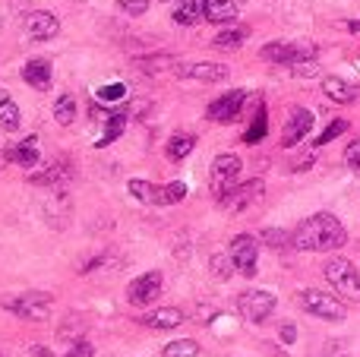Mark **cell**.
I'll list each match as a JSON object with an SVG mask.
<instances>
[{"label":"cell","mask_w":360,"mask_h":357,"mask_svg":"<svg viewBox=\"0 0 360 357\" xmlns=\"http://www.w3.org/2000/svg\"><path fill=\"white\" fill-rule=\"evenodd\" d=\"M237 177H240V158L237 155H218L212 162V171H209V183H212V193L218 196V202L234 190Z\"/></svg>","instance_id":"277c9868"},{"label":"cell","mask_w":360,"mask_h":357,"mask_svg":"<svg viewBox=\"0 0 360 357\" xmlns=\"http://www.w3.org/2000/svg\"><path fill=\"white\" fill-rule=\"evenodd\" d=\"M54 120L60 126H70L76 120V98L73 95H60V98L54 101Z\"/></svg>","instance_id":"484cf974"},{"label":"cell","mask_w":360,"mask_h":357,"mask_svg":"<svg viewBox=\"0 0 360 357\" xmlns=\"http://www.w3.org/2000/svg\"><path fill=\"white\" fill-rule=\"evenodd\" d=\"M323 92L329 95L332 101H338V105H351V101L360 98V89L348 86V82L338 79V76H326V79H323Z\"/></svg>","instance_id":"2e32d148"},{"label":"cell","mask_w":360,"mask_h":357,"mask_svg":"<svg viewBox=\"0 0 360 357\" xmlns=\"http://www.w3.org/2000/svg\"><path fill=\"white\" fill-rule=\"evenodd\" d=\"M291 70H294V76H316V60H300Z\"/></svg>","instance_id":"f35d334b"},{"label":"cell","mask_w":360,"mask_h":357,"mask_svg":"<svg viewBox=\"0 0 360 357\" xmlns=\"http://www.w3.org/2000/svg\"><path fill=\"white\" fill-rule=\"evenodd\" d=\"M120 10L130 13V16H143L149 10V0H120Z\"/></svg>","instance_id":"d590c367"},{"label":"cell","mask_w":360,"mask_h":357,"mask_svg":"<svg viewBox=\"0 0 360 357\" xmlns=\"http://www.w3.org/2000/svg\"><path fill=\"white\" fill-rule=\"evenodd\" d=\"M348 32H354V35H360V19H351V22H348Z\"/></svg>","instance_id":"60d3db41"},{"label":"cell","mask_w":360,"mask_h":357,"mask_svg":"<svg viewBox=\"0 0 360 357\" xmlns=\"http://www.w3.org/2000/svg\"><path fill=\"white\" fill-rule=\"evenodd\" d=\"M247 38H250V29H243V25H234V29H221V32L215 35V48L234 51V48H240Z\"/></svg>","instance_id":"d4e9b609"},{"label":"cell","mask_w":360,"mask_h":357,"mask_svg":"<svg viewBox=\"0 0 360 357\" xmlns=\"http://www.w3.org/2000/svg\"><path fill=\"white\" fill-rule=\"evenodd\" d=\"M162 272H146V275L133 278L130 288H127V301L136 304V307H146V304H152L158 294H162Z\"/></svg>","instance_id":"9c48e42d"},{"label":"cell","mask_w":360,"mask_h":357,"mask_svg":"<svg viewBox=\"0 0 360 357\" xmlns=\"http://www.w3.org/2000/svg\"><path fill=\"white\" fill-rule=\"evenodd\" d=\"M243 101H247V92H240V89H234V92H224L221 98H215L209 105V120H215V124H231V120L240 114Z\"/></svg>","instance_id":"8fae6325"},{"label":"cell","mask_w":360,"mask_h":357,"mask_svg":"<svg viewBox=\"0 0 360 357\" xmlns=\"http://www.w3.org/2000/svg\"><path fill=\"white\" fill-rule=\"evenodd\" d=\"M130 193L136 196L139 202H149V206H165V187H155L149 181H130L127 183Z\"/></svg>","instance_id":"44dd1931"},{"label":"cell","mask_w":360,"mask_h":357,"mask_svg":"<svg viewBox=\"0 0 360 357\" xmlns=\"http://www.w3.org/2000/svg\"><path fill=\"white\" fill-rule=\"evenodd\" d=\"M4 162H6V155H0V168H4Z\"/></svg>","instance_id":"b9f144b4"},{"label":"cell","mask_w":360,"mask_h":357,"mask_svg":"<svg viewBox=\"0 0 360 357\" xmlns=\"http://www.w3.org/2000/svg\"><path fill=\"white\" fill-rule=\"evenodd\" d=\"M266 133H269L266 108H262V105H259V111H256V117H253V124H250V130H247V133H243V143H250V145H253V143H259V139H262V136H266Z\"/></svg>","instance_id":"f546056e"},{"label":"cell","mask_w":360,"mask_h":357,"mask_svg":"<svg viewBox=\"0 0 360 357\" xmlns=\"http://www.w3.org/2000/svg\"><path fill=\"white\" fill-rule=\"evenodd\" d=\"M345 162H348L351 168L360 174V139H354V143L348 145V152H345Z\"/></svg>","instance_id":"8d00e7d4"},{"label":"cell","mask_w":360,"mask_h":357,"mask_svg":"<svg viewBox=\"0 0 360 357\" xmlns=\"http://www.w3.org/2000/svg\"><path fill=\"white\" fill-rule=\"evenodd\" d=\"M199 354V345L190 339H180V342H171L168 348H165V357H196Z\"/></svg>","instance_id":"4dcf8cb0"},{"label":"cell","mask_w":360,"mask_h":357,"mask_svg":"<svg viewBox=\"0 0 360 357\" xmlns=\"http://www.w3.org/2000/svg\"><path fill=\"white\" fill-rule=\"evenodd\" d=\"M262 240H266L269 247H288L291 244V234L278 231V228H266V231H262Z\"/></svg>","instance_id":"836d02e7"},{"label":"cell","mask_w":360,"mask_h":357,"mask_svg":"<svg viewBox=\"0 0 360 357\" xmlns=\"http://www.w3.org/2000/svg\"><path fill=\"white\" fill-rule=\"evenodd\" d=\"M205 19L215 25H228L237 19V4L234 0H205Z\"/></svg>","instance_id":"ac0fdd59"},{"label":"cell","mask_w":360,"mask_h":357,"mask_svg":"<svg viewBox=\"0 0 360 357\" xmlns=\"http://www.w3.org/2000/svg\"><path fill=\"white\" fill-rule=\"evenodd\" d=\"M294 339H297V329H294V326H281V342H288V345H291Z\"/></svg>","instance_id":"ab89813d"},{"label":"cell","mask_w":360,"mask_h":357,"mask_svg":"<svg viewBox=\"0 0 360 357\" xmlns=\"http://www.w3.org/2000/svg\"><path fill=\"white\" fill-rule=\"evenodd\" d=\"M326 282L335 288L338 297H348V301L360 304V272L354 269V263L335 257L326 263Z\"/></svg>","instance_id":"7a4b0ae2"},{"label":"cell","mask_w":360,"mask_h":357,"mask_svg":"<svg viewBox=\"0 0 360 357\" xmlns=\"http://www.w3.org/2000/svg\"><path fill=\"white\" fill-rule=\"evenodd\" d=\"M25 32H29L32 41H51V38H57V32H60V19L48 10H32L29 16H25Z\"/></svg>","instance_id":"30bf717a"},{"label":"cell","mask_w":360,"mask_h":357,"mask_svg":"<svg viewBox=\"0 0 360 357\" xmlns=\"http://www.w3.org/2000/svg\"><path fill=\"white\" fill-rule=\"evenodd\" d=\"M10 313H16L19 320H29V323H41L51 316V297L48 294H22V297H13L6 304Z\"/></svg>","instance_id":"ba28073f"},{"label":"cell","mask_w":360,"mask_h":357,"mask_svg":"<svg viewBox=\"0 0 360 357\" xmlns=\"http://www.w3.org/2000/svg\"><path fill=\"white\" fill-rule=\"evenodd\" d=\"M348 240V231L345 225L329 212H316L310 215L307 221H300L297 231L291 234V247L297 250H307V253H329V250H338L345 247Z\"/></svg>","instance_id":"6da1fadb"},{"label":"cell","mask_w":360,"mask_h":357,"mask_svg":"<svg viewBox=\"0 0 360 357\" xmlns=\"http://www.w3.org/2000/svg\"><path fill=\"white\" fill-rule=\"evenodd\" d=\"M297 304L307 310V313L319 316V320H329V323H342L345 316H348L345 304L338 301V297L326 294V291H313V288L300 291V294H297Z\"/></svg>","instance_id":"3957f363"},{"label":"cell","mask_w":360,"mask_h":357,"mask_svg":"<svg viewBox=\"0 0 360 357\" xmlns=\"http://www.w3.org/2000/svg\"><path fill=\"white\" fill-rule=\"evenodd\" d=\"M310 130H313V114L307 111V108H294L288 124H285V133H281V145H285V149H294Z\"/></svg>","instance_id":"4fadbf2b"},{"label":"cell","mask_w":360,"mask_h":357,"mask_svg":"<svg viewBox=\"0 0 360 357\" xmlns=\"http://www.w3.org/2000/svg\"><path fill=\"white\" fill-rule=\"evenodd\" d=\"M180 79H199V82H224L231 76V70L224 63H209V60H199V63H184L177 67Z\"/></svg>","instance_id":"7c38bea8"},{"label":"cell","mask_w":360,"mask_h":357,"mask_svg":"<svg viewBox=\"0 0 360 357\" xmlns=\"http://www.w3.org/2000/svg\"><path fill=\"white\" fill-rule=\"evenodd\" d=\"M95 98H98L101 105H120V101H127V86L124 82H108V86H101L98 92H95Z\"/></svg>","instance_id":"f1b7e54d"},{"label":"cell","mask_w":360,"mask_h":357,"mask_svg":"<svg viewBox=\"0 0 360 357\" xmlns=\"http://www.w3.org/2000/svg\"><path fill=\"white\" fill-rule=\"evenodd\" d=\"M70 174H73V168H70L67 162H54L51 168H44V174H35V177H32V183H44V187H54V183L70 181Z\"/></svg>","instance_id":"7402d4cb"},{"label":"cell","mask_w":360,"mask_h":357,"mask_svg":"<svg viewBox=\"0 0 360 357\" xmlns=\"http://www.w3.org/2000/svg\"><path fill=\"white\" fill-rule=\"evenodd\" d=\"M136 67H143L149 76H155V73H162V70H174L177 60H174V57H168V54H152V57L136 60Z\"/></svg>","instance_id":"83f0119b"},{"label":"cell","mask_w":360,"mask_h":357,"mask_svg":"<svg viewBox=\"0 0 360 357\" xmlns=\"http://www.w3.org/2000/svg\"><path fill=\"white\" fill-rule=\"evenodd\" d=\"M262 60H272V63H288V67H294V63L300 60H313L316 57V48L313 44H291V41H269L266 48L259 51Z\"/></svg>","instance_id":"5b68a950"},{"label":"cell","mask_w":360,"mask_h":357,"mask_svg":"<svg viewBox=\"0 0 360 357\" xmlns=\"http://www.w3.org/2000/svg\"><path fill=\"white\" fill-rule=\"evenodd\" d=\"M231 259H234V269L240 275L253 278L256 275V263H259V247H256V238L250 234H237L231 240Z\"/></svg>","instance_id":"52a82bcc"},{"label":"cell","mask_w":360,"mask_h":357,"mask_svg":"<svg viewBox=\"0 0 360 357\" xmlns=\"http://www.w3.org/2000/svg\"><path fill=\"white\" fill-rule=\"evenodd\" d=\"M199 19H205V0H177L174 4L177 25H196Z\"/></svg>","instance_id":"e0dca14e"},{"label":"cell","mask_w":360,"mask_h":357,"mask_svg":"<svg viewBox=\"0 0 360 357\" xmlns=\"http://www.w3.org/2000/svg\"><path fill=\"white\" fill-rule=\"evenodd\" d=\"M22 79L29 82L32 89H38V92H48L51 89V60H44V57L29 60L22 67Z\"/></svg>","instance_id":"5bb4252c"},{"label":"cell","mask_w":360,"mask_h":357,"mask_svg":"<svg viewBox=\"0 0 360 357\" xmlns=\"http://www.w3.org/2000/svg\"><path fill=\"white\" fill-rule=\"evenodd\" d=\"M0 126L4 130H19V105L4 89H0Z\"/></svg>","instance_id":"cb8c5ba5"},{"label":"cell","mask_w":360,"mask_h":357,"mask_svg":"<svg viewBox=\"0 0 360 357\" xmlns=\"http://www.w3.org/2000/svg\"><path fill=\"white\" fill-rule=\"evenodd\" d=\"M231 266H234L231 257H212V275L224 282V278H231Z\"/></svg>","instance_id":"d6a6232c"},{"label":"cell","mask_w":360,"mask_h":357,"mask_svg":"<svg viewBox=\"0 0 360 357\" xmlns=\"http://www.w3.org/2000/svg\"><path fill=\"white\" fill-rule=\"evenodd\" d=\"M143 323L149 329H174L184 323V310L177 307H162V310H152V313L143 316Z\"/></svg>","instance_id":"d6986e66"},{"label":"cell","mask_w":360,"mask_h":357,"mask_svg":"<svg viewBox=\"0 0 360 357\" xmlns=\"http://www.w3.org/2000/svg\"><path fill=\"white\" fill-rule=\"evenodd\" d=\"M95 348L89 345V342H76V345H70V351L63 354V357H92Z\"/></svg>","instance_id":"74e56055"},{"label":"cell","mask_w":360,"mask_h":357,"mask_svg":"<svg viewBox=\"0 0 360 357\" xmlns=\"http://www.w3.org/2000/svg\"><path fill=\"white\" fill-rule=\"evenodd\" d=\"M345 130H348V120H332V124L326 126L323 133H319V139H316V149H319V145H329L332 139H338Z\"/></svg>","instance_id":"1f68e13d"},{"label":"cell","mask_w":360,"mask_h":357,"mask_svg":"<svg viewBox=\"0 0 360 357\" xmlns=\"http://www.w3.org/2000/svg\"><path fill=\"white\" fill-rule=\"evenodd\" d=\"M184 196H186V183H180V181L168 183V187H165V206H174V202H180Z\"/></svg>","instance_id":"e575fe53"},{"label":"cell","mask_w":360,"mask_h":357,"mask_svg":"<svg viewBox=\"0 0 360 357\" xmlns=\"http://www.w3.org/2000/svg\"><path fill=\"white\" fill-rule=\"evenodd\" d=\"M101 124H105V133H101V139L95 145H111L114 139L120 136V133H124V126H127V114L124 111H114V114H108L105 120H101Z\"/></svg>","instance_id":"603a6c76"},{"label":"cell","mask_w":360,"mask_h":357,"mask_svg":"<svg viewBox=\"0 0 360 357\" xmlns=\"http://www.w3.org/2000/svg\"><path fill=\"white\" fill-rule=\"evenodd\" d=\"M256 196H262V181H250V183H243V187H237V190H231L228 196H224V206L228 209H234V212H240V209H247L250 202L256 200Z\"/></svg>","instance_id":"9a60e30c"},{"label":"cell","mask_w":360,"mask_h":357,"mask_svg":"<svg viewBox=\"0 0 360 357\" xmlns=\"http://www.w3.org/2000/svg\"><path fill=\"white\" fill-rule=\"evenodd\" d=\"M275 304H278V297H275L272 291H247V294H240V301H237V310H240L243 320L262 323L272 316Z\"/></svg>","instance_id":"8992f818"},{"label":"cell","mask_w":360,"mask_h":357,"mask_svg":"<svg viewBox=\"0 0 360 357\" xmlns=\"http://www.w3.org/2000/svg\"><path fill=\"white\" fill-rule=\"evenodd\" d=\"M193 149H196V139H193V136H184V133H180V136H171L168 139V158H171V162H180V158H186Z\"/></svg>","instance_id":"4316f807"},{"label":"cell","mask_w":360,"mask_h":357,"mask_svg":"<svg viewBox=\"0 0 360 357\" xmlns=\"http://www.w3.org/2000/svg\"><path fill=\"white\" fill-rule=\"evenodd\" d=\"M76 4H89V0H76Z\"/></svg>","instance_id":"7bdbcfd3"},{"label":"cell","mask_w":360,"mask_h":357,"mask_svg":"<svg viewBox=\"0 0 360 357\" xmlns=\"http://www.w3.org/2000/svg\"><path fill=\"white\" fill-rule=\"evenodd\" d=\"M6 158H10V162H16V164H22V168H35V164L41 162V155H38V145H35V136H29L25 143L6 149Z\"/></svg>","instance_id":"ffe728a7"}]
</instances>
